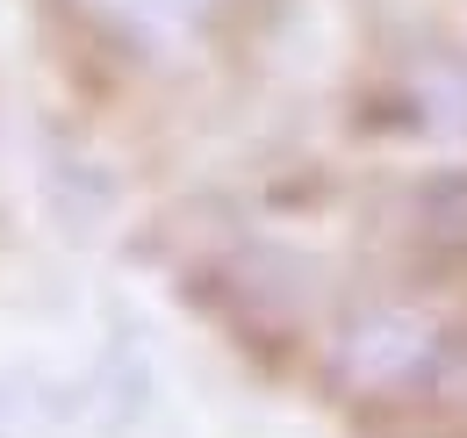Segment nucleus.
<instances>
[{
  "instance_id": "f257e3e1",
  "label": "nucleus",
  "mask_w": 467,
  "mask_h": 438,
  "mask_svg": "<svg viewBox=\"0 0 467 438\" xmlns=\"http://www.w3.org/2000/svg\"><path fill=\"white\" fill-rule=\"evenodd\" d=\"M467 330L424 302H359L331 330L324 381L359 410H431Z\"/></svg>"
},
{
  "instance_id": "f03ea898",
  "label": "nucleus",
  "mask_w": 467,
  "mask_h": 438,
  "mask_svg": "<svg viewBox=\"0 0 467 438\" xmlns=\"http://www.w3.org/2000/svg\"><path fill=\"white\" fill-rule=\"evenodd\" d=\"M403 223L410 237L446 259V266H467V165H439V172H417L403 194Z\"/></svg>"
},
{
  "instance_id": "7ed1b4c3",
  "label": "nucleus",
  "mask_w": 467,
  "mask_h": 438,
  "mask_svg": "<svg viewBox=\"0 0 467 438\" xmlns=\"http://www.w3.org/2000/svg\"><path fill=\"white\" fill-rule=\"evenodd\" d=\"M410 94H417V130L467 137V57H410Z\"/></svg>"
},
{
  "instance_id": "20e7f679",
  "label": "nucleus",
  "mask_w": 467,
  "mask_h": 438,
  "mask_svg": "<svg viewBox=\"0 0 467 438\" xmlns=\"http://www.w3.org/2000/svg\"><path fill=\"white\" fill-rule=\"evenodd\" d=\"M116 29H130L137 44H159V36H187L194 29V15H202V0H94Z\"/></svg>"
}]
</instances>
